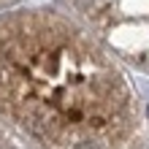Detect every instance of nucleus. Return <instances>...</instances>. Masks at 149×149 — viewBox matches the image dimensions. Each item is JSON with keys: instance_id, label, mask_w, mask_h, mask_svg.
<instances>
[{"instance_id": "nucleus-1", "label": "nucleus", "mask_w": 149, "mask_h": 149, "mask_svg": "<svg viewBox=\"0 0 149 149\" xmlns=\"http://www.w3.org/2000/svg\"><path fill=\"white\" fill-rule=\"evenodd\" d=\"M73 149H100L98 144H95V141H90V138H87V141H79Z\"/></svg>"}]
</instances>
